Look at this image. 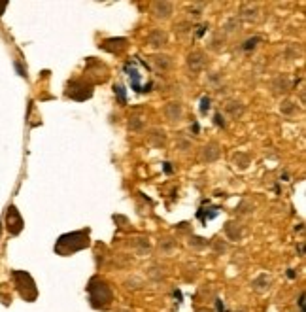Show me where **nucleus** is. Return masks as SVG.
<instances>
[{
	"mask_svg": "<svg viewBox=\"0 0 306 312\" xmlns=\"http://www.w3.org/2000/svg\"><path fill=\"white\" fill-rule=\"evenodd\" d=\"M11 276L15 280V286H17V291H19V295H21L25 301H34L36 299V295H38V290H36V284H34V280L29 272H25V270H13L11 272Z\"/></svg>",
	"mask_w": 306,
	"mask_h": 312,
	"instance_id": "obj_3",
	"label": "nucleus"
},
{
	"mask_svg": "<svg viewBox=\"0 0 306 312\" xmlns=\"http://www.w3.org/2000/svg\"><path fill=\"white\" fill-rule=\"evenodd\" d=\"M148 42H149V45H153V47L163 45V44H165V33H161V31H153V33L149 34Z\"/></svg>",
	"mask_w": 306,
	"mask_h": 312,
	"instance_id": "obj_5",
	"label": "nucleus"
},
{
	"mask_svg": "<svg viewBox=\"0 0 306 312\" xmlns=\"http://www.w3.org/2000/svg\"><path fill=\"white\" fill-rule=\"evenodd\" d=\"M216 125H223V118L219 116V114L216 116Z\"/></svg>",
	"mask_w": 306,
	"mask_h": 312,
	"instance_id": "obj_13",
	"label": "nucleus"
},
{
	"mask_svg": "<svg viewBox=\"0 0 306 312\" xmlns=\"http://www.w3.org/2000/svg\"><path fill=\"white\" fill-rule=\"evenodd\" d=\"M197 312H208V311H204V309H201V311H197Z\"/></svg>",
	"mask_w": 306,
	"mask_h": 312,
	"instance_id": "obj_14",
	"label": "nucleus"
},
{
	"mask_svg": "<svg viewBox=\"0 0 306 312\" xmlns=\"http://www.w3.org/2000/svg\"><path fill=\"white\" fill-rule=\"evenodd\" d=\"M255 42H259V38H254V40H248V42H246V45H244V49H250V47H254Z\"/></svg>",
	"mask_w": 306,
	"mask_h": 312,
	"instance_id": "obj_12",
	"label": "nucleus"
},
{
	"mask_svg": "<svg viewBox=\"0 0 306 312\" xmlns=\"http://www.w3.org/2000/svg\"><path fill=\"white\" fill-rule=\"evenodd\" d=\"M155 63H157L159 66H163V68H169L170 66L169 57H155Z\"/></svg>",
	"mask_w": 306,
	"mask_h": 312,
	"instance_id": "obj_10",
	"label": "nucleus"
},
{
	"mask_svg": "<svg viewBox=\"0 0 306 312\" xmlns=\"http://www.w3.org/2000/svg\"><path fill=\"white\" fill-rule=\"evenodd\" d=\"M85 246H89V231H76L59 238L55 244V252L61 256H70Z\"/></svg>",
	"mask_w": 306,
	"mask_h": 312,
	"instance_id": "obj_1",
	"label": "nucleus"
},
{
	"mask_svg": "<svg viewBox=\"0 0 306 312\" xmlns=\"http://www.w3.org/2000/svg\"><path fill=\"white\" fill-rule=\"evenodd\" d=\"M202 55L201 53H193V55H189V66L197 72V70H201V66H202Z\"/></svg>",
	"mask_w": 306,
	"mask_h": 312,
	"instance_id": "obj_8",
	"label": "nucleus"
},
{
	"mask_svg": "<svg viewBox=\"0 0 306 312\" xmlns=\"http://www.w3.org/2000/svg\"><path fill=\"white\" fill-rule=\"evenodd\" d=\"M208 110H210V98L202 97L201 98V114H206Z\"/></svg>",
	"mask_w": 306,
	"mask_h": 312,
	"instance_id": "obj_9",
	"label": "nucleus"
},
{
	"mask_svg": "<svg viewBox=\"0 0 306 312\" xmlns=\"http://www.w3.org/2000/svg\"><path fill=\"white\" fill-rule=\"evenodd\" d=\"M6 227H8V231H10L11 235H17V233L23 229V220H21V216H19V212H17L15 206H10V208H8Z\"/></svg>",
	"mask_w": 306,
	"mask_h": 312,
	"instance_id": "obj_4",
	"label": "nucleus"
},
{
	"mask_svg": "<svg viewBox=\"0 0 306 312\" xmlns=\"http://www.w3.org/2000/svg\"><path fill=\"white\" fill-rule=\"evenodd\" d=\"M112 290H110V286L102 282V280H91V284H89V299H91V305L95 307V309H100V311H104L110 307V303H112Z\"/></svg>",
	"mask_w": 306,
	"mask_h": 312,
	"instance_id": "obj_2",
	"label": "nucleus"
},
{
	"mask_svg": "<svg viewBox=\"0 0 306 312\" xmlns=\"http://www.w3.org/2000/svg\"><path fill=\"white\" fill-rule=\"evenodd\" d=\"M167 116H169L172 121H178V119L181 118V106H179L178 102L169 104V108H167Z\"/></svg>",
	"mask_w": 306,
	"mask_h": 312,
	"instance_id": "obj_6",
	"label": "nucleus"
},
{
	"mask_svg": "<svg viewBox=\"0 0 306 312\" xmlns=\"http://www.w3.org/2000/svg\"><path fill=\"white\" fill-rule=\"evenodd\" d=\"M268 284H270V282H268V278H266L264 274H261L259 278L254 280V284H252V286H254L257 291H264V290H268Z\"/></svg>",
	"mask_w": 306,
	"mask_h": 312,
	"instance_id": "obj_7",
	"label": "nucleus"
},
{
	"mask_svg": "<svg viewBox=\"0 0 306 312\" xmlns=\"http://www.w3.org/2000/svg\"><path fill=\"white\" fill-rule=\"evenodd\" d=\"M114 89H116V93L119 95V100H121V102H125V93H123V87L117 86V87H114Z\"/></svg>",
	"mask_w": 306,
	"mask_h": 312,
	"instance_id": "obj_11",
	"label": "nucleus"
}]
</instances>
